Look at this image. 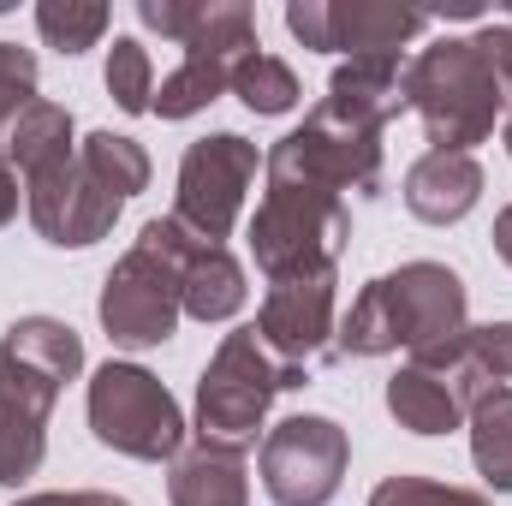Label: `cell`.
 <instances>
[{"label":"cell","mask_w":512,"mask_h":506,"mask_svg":"<svg viewBox=\"0 0 512 506\" xmlns=\"http://www.w3.org/2000/svg\"><path fill=\"white\" fill-rule=\"evenodd\" d=\"M465 310H471L465 280L447 262H399L393 274H376L352 298V310L334 328V358H387V352L435 358L471 328Z\"/></svg>","instance_id":"obj_1"},{"label":"cell","mask_w":512,"mask_h":506,"mask_svg":"<svg viewBox=\"0 0 512 506\" xmlns=\"http://www.w3.org/2000/svg\"><path fill=\"white\" fill-rule=\"evenodd\" d=\"M84 370V340L60 316H18L0 340V489H18L48 459V411Z\"/></svg>","instance_id":"obj_2"},{"label":"cell","mask_w":512,"mask_h":506,"mask_svg":"<svg viewBox=\"0 0 512 506\" xmlns=\"http://www.w3.org/2000/svg\"><path fill=\"white\" fill-rule=\"evenodd\" d=\"M405 102L441 155H471L507 108V90L477 36H441L405 60Z\"/></svg>","instance_id":"obj_3"},{"label":"cell","mask_w":512,"mask_h":506,"mask_svg":"<svg viewBox=\"0 0 512 506\" xmlns=\"http://www.w3.org/2000/svg\"><path fill=\"white\" fill-rule=\"evenodd\" d=\"M310 370L274 358L256 328H233L215 358L197 376V441H227V447H251L268 405L292 387H304Z\"/></svg>","instance_id":"obj_4"},{"label":"cell","mask_w":512,"mask_h":506,"mask_svg":"<svg viewBox=\"0 0 512 506\" xmlns=\"http://www.w3.org/2000/svg\"><path fill=\"white\" fill-rule=\"evenodd\" d=\"M262 173H268V185H298V191H328V197H346V191L376 197L382 191V131L316 102L304 114V126L286 131L262 155Z\"/></svg>","instance_id":"obj_5"},{"label":"cell","mask_w":512,"mask_h":506,"mask_svg":"<svg viewBox=\"0 0 512 506\" xmlns=\"http://www.w3.org/2000/svg\"><path fill=\"white\" fill-rule=\"evenodd\" d=\"M352 239V209L346 197L328 191H298V185H268L251 215V256L274 280H304V274H334V262Z\"/></svg>","instance_id":"obj_6"},{"label":"cell","mask_w":512,"mask_h":506,"mask_svg":"<svg viewBox=\"0 0 512 506\" xmlns=\"http://www.w3.org/2000/svg\"><path fill=\"white\" fill-rule=\"evenodd\" d=\"M90 435L126 459L161 465L185 453V411L143 364L108 358L90 376Z\"/></svg>","instance_id":"obj_7"},{"label":"cell","mask_w":512,"mask_h":506,"mask_svg":"<svg viewBox=\"0 0 512 506\" xmlns=\"http://www.w3.org/2000/svg\"><path fill=\"white\" fill-rule=\"evenodd\" d=\"M256 167H262V155H256L251 137H239V131H209V137H197V143L185 149V161H179L173 221L191 227L197 239L221 245V239L239 227V215H245V191H251Z\"/></svg>","instance_id":"obj_8"},{"label":"cell","mask_w":512,"mask_h":506,"mask_svg":"<svg viewBox=\"0 0 512 506\" xmlns=\"http://www.w3.org/2000/svg\"><path fill=\"white\" fill-rule=\"evenodd\" d=\"M346 465H352V435L316 411L274 423L256 459L274 506H328L346 483Z\"/></svg>","instance_id":"obj_9"},{"label":"cell","mask_w":512,"mask_h":506,"mask_svg":"<svg viewBox=\"0 0 512 506\" xmlns=\"http://www.w3.org/2000/svg\"><path fill=\"white\" fill-rule=\"evenodd\" d=\"M96 316H102L108 340L126 346V352L167 346V340L179 334V316H185V304H179V274L167 268V256L149 251V245L137 239V245L108 268Z\"/></svg>","instance_id":"obj_10"},{"label":"cell","mask_w":512,"mask_h":506,"mask_svg":"<svg viewBox=\"0 0 512 506\" xmlns=\"http://www.w3.org/2000/svg\"><path fill=\"white\" fill-rule=\"evenodd\" d=\"M286 30L304 48H316V54L370 60V54H399L411 36H423L429 12L387 6V0H292L286 6Z\"/></svg>","instance_id":"obj_11"},{"label":"cell","mask_w":512,"mask_h":506,"mask_svg":"<svg viewBox=\"0 0 512 506\" xmlns=\"http://www.w3.org/2000/svg\"><path fill=\"white\" fill-rule=\"evenodd\" d=\"M24 203H30L36 233H42L48 245H60V251H84V245L108 239L114 221H120V209H126V197H114V191L78 161V149H72L66 161H54V167L30 173V179H24Z\"/></svg>","instance_id":"obj_12"},{"label":"cell","mask_w":512,"mask_h":506,"mask_svg":"<svg viewBox=\"0 0 512 506\" xmlns=\"http://www.w3.org/2000/svg\"><path fill=\"white\" fill-rule=\"evenodd\" d=\"M149 251L167 256V268L179 274V304H185V316L191 322H233L239 310H245V268H239V256L227 251V245H209V239H197L191 227H179L173 215H155L143 233H137Z\"/></svg>","instance_id":"obj_13"},{"label":"cell","mask_w":512,"mask_h":506,"mask_svg":"<svg viewBox=\"0 0 512 506\" xmlns=\"http://www.w3.org/2000/svg\"><path fill=\"white\" fill-rule=\"evenodd\" d=\"M251 328H256V340H262L274 358L310 370V358L328 352V346H334V328H340V316H334V274L274 280Z\"/></svg>","instance_id":"obj_14"},{"label":"cell","mask_w":512,"mask_h":506,"mask_svg":"<svg viewBox=\"0 0 512 506\" xmlns=\"http://www.w3.org/2000/svg\"><path fill=\"white\" fill-rule=\"evenodd\" d=\"M477 203H483V167H477V155H441V149H429V155H417L405 167V209L423 227H453Z\"/></svg>","instance_id":"obj_15"},{"label":"cell","mask_w":512,"mask_h":506,"mask_svg":"<svg viewBox=\"0 0 512 506\" xmlns=\"http://www.w3.org/2000/svg\"><path fill=\"white\" fill-rule=\"evenodd\" d=\"M387 411L411 435H453L465 423V411H471V387L447 364H405L387 381Z\"/></svg>","instance_id":"obj_16"},{"label":"cell","mask_w":512,"mask_h":506,"mask_svg":"<svg viewBox=\"0 0 512 506\" xmlns=\"http://www.w3.org/2000/svg\"><path fill=\"white\" fill-rule=\"evenodd\" d=\"M334 114L364 120V126L387 131L411 102H405V54H370V60H340L322 96Z\"/></svg>","instance_id":"obj_17"},{"label":"cell","mask_w":512,"mask_h":506,"mask_svg":"<svg viewBox=\"0 0 512 506\" xmlns=\"http://www.w3.org/2000/svg\"><path fill=\"white\" fill-rule=\"evenodd\" d=\"M167 501L173 506H251L245 447H227V441L185 447L173 459V471H167Z\"/></svg>","instance_id":"obj_18"},{"label":"cell","mask_w":512,"mask_h":506,"mask_svg":"<svg viewBox=\"0 0 512 506\" xmlns=\"http://www.w3.org/2000/svg\"><path fill=\"white\" fill-rule=\"evenodd\" d=\"M233 66H239V60H227V54L185 48V60L161 78V90H155L149 114H161V120H191V114H203L209 102H221V96H227Z\"/></svg>","instance_id":"obj_19"},{"label":"cell","mask_w":512,"mask_h":506,"mask_svg":"<svg viewBox=\"0 0 512 506\" xmlns=\"http://www.w3.org/2000/svg\"><path fill=\"white\" fill-rule=\"evenodd\" d=\"M411 364H447L453 376L471 387V399L489 393V387H507L512 381V322L465 328L447 352H435V358H411Z\"/></svg>","instance_id":"obj_20"},{"label":"cell","mask_w":512,"mask_h":506,"mask_svg":"<svg viewBox=\"0 0 512 506\" xmlns=\"http://www.w3.org/2000/svg\"><path fill=\"white\" fill-rule=\"evenodd\" d=\"M78 143H72V114L60 108V102H30L18 120H12V131H6V143H0V155L30 179V173H42V167H54V161H66Z\"/></svg>","instance_id":"obj_21"},{"label":"cell","mask_w":512,"mask_h":506,"mask_svg":"<svg viewBox=\"0 0 512 506\" xmlns=\"http://www.w3.org/2000/svg\"><path fill=\"white\" fill-rule=\"evenodd\" d=\"M471 459L489 489L512 495V387H489L471 399Z\"/></svg>","instance_id":"obj_22"},{"label":"cell","mask_w":512,"mask_h":506,"mask_svg":"<svg viewBox=\"0 0 512 506\" xmlns=\"http://www.w3.org/2000/svg\"><path fill=\"white\" fill-rule=\"evenodd\" d=\"M251 114H262V120H274V114H292L298 108V72L286 66V60H274V54H262V48H251L239 66H233V84H227Z\"/></svg>","instance_id":"obj_23"},{"label":"cell","mask_w":512,"mask_h":506,"mask_svg":"<svg viewBox=\"0 0 512 506\" xmlns=\"http://www.w3.org/2000/svg\"><path fill=\"white\" fill-rule=\"evenodd\" d=\"M78 161H84L114 197H126V203L149 185V155H143V143L126 137V131H90V137L78 143Z\"/></svg>","instance_id":"obj_24"},{"label":"cell","mask_w":512,"mask_h":506,"mask_svg":"<svg viewBox=\"0 0 512 506\" xmlns=\"http://www.w3.org/2000/svg\"><path fill=\"white\" fill-rule=\"evenodd\" d=\"M36 30H42L48 48H60V54H84V48L102 42V30H108V6H96V0H42V6H36Z\"/></svg>","instance_id":"obj_25"},{"label":"cell","mask_w":512,"mask_h":506,"mask_svg":"<svg viewBox=\"0 0 512 506\" xmlns=\"http://www.w3.org/2000/svg\"><path fill=\"white\" fill-rule=\"evenodd\" d=\"M108 96L126 114H149V102H155V66L137 36H114V48H108Z\"/></svg>","instance_id":"obj_26"},{"label":"cell","mask_w":512,"mask_h":506,"mask_svg":"<svg viewBox=\"0 0 512 506\" xmlns=\"http://www.w3.org/2000/svg\"><path fill=\"white\" fill-rule=\"evenodd\" d=\"M370 506H495L477 489H453V483H429V477H387L370 489Z\"/></svg>","instance_id":"obj_27"},{"label":"cell","mask_w":512,"mask_h":506,"mask_svg":"<svg viewBox=\"0 0 512 506\" xmlns=\"http://www.w3.org/2000/svg\"><path fill=\"white\" fill-rule=\"evenodd\" d=\"M30 102H36V54L18 42H0V143Z\"/></svg>","instance_id":"obj_28"},{"label":"cell","mask_w":512,"mask_h":506,"mask_svg":"<svg viewBox=\"0 0 512 506\" xmlns=\"http://www.w3.org/2000/svg\"><path fill=\"white\" fill-rule=\"evenodd\" d=\"M477 48L489 54V66H495L501 90L512 96V24H507V18H489V24L477 30Z\"/></svg>","instance_id":"obj_29"},{"label":"cell","mask_w":512,"mask_h":506,"mask_svg":"<svg viewBox=\"0 0 512 506\" xmlns=\"http://www.w3.org/2000/svg\"><path fill=\"white\" fill-rule=\"evenodd\" d=\"M18 506H131V501L102 495V489H66V495H24Z\"/></svg>","instance_id":"obj_30"},{"label":"cell","mask_w":512,"mask_h":506,"mask_svg":"<svg viewBox=\"0 0 512 506\" xmlns=\"http://www.w3.org/2000/svg\"><path fill=\"white\" fill-rule=\"evenodd\" d=\"M12 215H18V167L0 155V227H6Z\"/></svg>","instance_id":"obj_31"},{"label":"cell","mask_w":512,"mask_h":506,"mask_svg":"<svg viewBox=\"0 0 512 506\" xmlns=\"http://www.w3.org/2000/svg\"><path fill=\"white\" fill-rule=\"evenodd\" d=\"M495 256H501V262L512 268V203L501 209V215H495Z\"/></svg>","instance_id":"obj_32"},{"label":"cell","mask_w":512,"mask_h":506,"mask_svg":"<svg viewBox=\"0 0 512 506\" xmlns=\"http://www.w3.org/2000/svg\"><path fill=\"white\" fill-rule=\"evenodd\" d=\"M507 155H512V114H507Z\"/></svg>","instance_id":"obj_33"}]
</instances>
